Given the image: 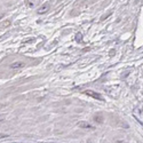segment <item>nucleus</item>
<instances>
[{
  "label": "nucleus",
  "mask_w": 143,
  "mask_h": 143,
  "mask_svg": "<svg viewBox=\"0 0 143 143\" xmlns=\"http://www.w3.org/2000/svg\"><path fill=\"white\" fill-rule=\"evenodd\" d=\"M86 94H87V95L93 96V97H95V98H98V100H101V101H103L102 96H101L100 94H97V93H94L93 91H86Z\"/></svg>",
  "instance_id": "nucleus-1"
},
{
  "label": "nucleus",
  "mask_w": 143,
  "mask_h": 143,
  "mask_svg": "<svg viewBox=\"0 0 143 143\" xmlns=\"http://www.w3.org/2000/svg\"><path fill=\"white\" fill-rule=\"evenodd\" d=\"M24 65H25L24 62H14L10 65V68H13V69H18V68H23Z\"/></svg>",
  "instance_id": "nucleus-2"
},
{
  "label": "nucleus",
  "mask_w": 143,
  "mask_h": 143,
  "mask_svg": "<svg viewBox=\"0 0 143 143\" xmlns=\"http://www.w3.org/2000/svg\"><path fill=\"white\" fill-rule=\"evenodd\" d=\"M79 126L80 127H85V128H93V126L92 125H89V124H85V122H79Z\"/></svg>",
  "instance_id": "nucleus-3"
},
{
  "label": "nucleus",
  "mask_w": 143,
  "mask_h": 143,
  "mask_svg": "<svg viewBox=\"0 0 143 143\" xmlns=\"http://www.w3.org/2000/svg\"><path fill=\"white\" fill-rule=\"evenodd\" d=\"M47 8H48V5H45V6H43V7H41L40 9L38 10V13H39V14H41V13H45L46 10H47Z\"/></svg>",
  "instance_id": "nucleus-4"
}]
</instances>
